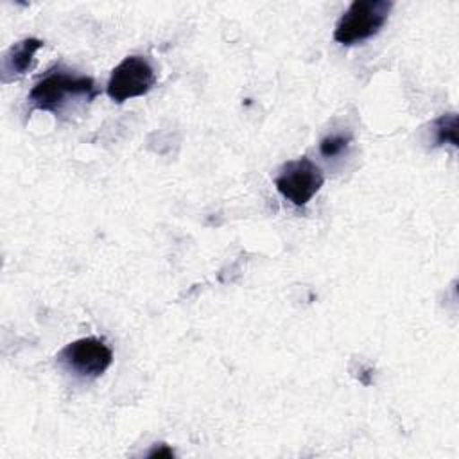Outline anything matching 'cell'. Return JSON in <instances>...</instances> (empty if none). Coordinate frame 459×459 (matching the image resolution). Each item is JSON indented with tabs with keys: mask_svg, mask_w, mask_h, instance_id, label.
<instances>
[{
	"mask_svg": "<svg viewBox=\"0 0 459 459\" xmlns=\"http://www.w3.org/2000/svg\"><path fill=\"white\" fill-rule=\"evenodd\" d=\"M323 183V170L307 156L283 163L274 179L276 190L294 206H305L321 190Z\"/></svg>",
	"mask_w": 459,
	"mask_h": 459,
	"instance_id": "cell-5",
	"label": "cell"
},
{
	"mask_svg": "<svg viewBox=\"0 0 459 459\" xmlns=\"http://www.w3.org/2000/svg\"><path fill=\"white\" fill-rule=\"evenodd\" d=\"M172 455H174V452L167 445H163V443L149 452V457H172Z\"/></svg>",
	"mask_w": 459,
	"mask_h": 459,
	"instance_id": "cell-9",
	"label": "cell"
},
{
	"mask_svg": "<svg viewBox=\"0 0 459 459\" xmlns=\"http://www.w3.org/2000/svg\"><path fill=\"white\" fill-rule=\"evenodd\" d=\"M452 143L454 147L459 145L457 142V115L446 113L434 120V145H445Z\"/></svg>",
	"mask_w": 459,
	"mask_h": 459,
	"instance_id": "cell-7",
	"label": "cell"
},
{
	"mask_svg": "<svg viewBox=\"0 0 459 459\" xmlns=\"http://www.w3.org/2000/svg\"><path fill=\"white\" fill-rule=\"evenodd\" d=\"M56 359L79 378H97L111 366L113 351L102 339L82 337L68 342Z\"/></svg>",
	"mask_w": 459,
	"mask_h": 459,
	"instance_id": "cell-3",
	"label": "cell"
},
{
	"mask_svg": "<svg viewBox=\"0 0 459 459\" xmlns=\"http://www.w3.org/2000/svg\"><path fill=\"white\" fill-rule=\"evenodd\" d=\"M393 2L389 0H355L339 18L333 39L341 45L362 43L382 30Z\"/></svg>",
	"mask_w": 459,
	"mask_h": 459,
	"instance_id": "cell-2",
	"label": "cell"
},
{
	"mask_svg": "<svg viewBox=\"0 0 459 459\" xmlns=\"http://www.w3.org/2000/svg\"><path fill=\"white\" fill-rule=\"evenodd\" d=\"M156 84V72L143 56H127L111 72L106 91L108 97L122 104L129 99L142 97Z\"/></svg>",
	"mask_w": 459,
	"mask_h": 459,
	"instance_id": "cell-4",
	"label": "cell"
},
{
	"mask_svg": "<svg viewBox=\"0 0 459 459\" xmlns=\"http://www.w3.org/2000/svg\"><path fill=\"white\" fill-rule=\"evenodd\" d=\"M351 142V134H328L319 142V152L325 158H333L342 154Z\"/></svg>",
	"mask_w": 459,
	"mask_h": 459,
	"instance_id": "cell-8",
	"label": "cell"
},
{
	"mask_svg": "<svg viewBox=\"0 0 459 459\" xmlns=\"http://www.w3.org/2000/svg\"><path fill=\"white\" fill-rule=\"evenodd\" d=\"M43 47V41L38 38H25L18 43H14L2 59V75L4 82H9L13 79L22 77L27 74L32 66L34 54Z\"/></svg>",
	"mask_w": 459,
	"mask_h": 459,
	"instance_id": "cell-6",
	"label": "cell"
},
{
	"mask_svg": "<svg viewBox=\"0 0 459 459\" xmlns=\"http://www.w3.org/2000/svg\"><path fill=\"white\" fill-rule=\"evenodd\" d=\"M97 95L99 90L91 77L56 68L48 70V74L32 86L29 93V102L32 104V109L61 115L72 99H84L86 102H90Z\"/></svg>",
	"mask_w": 459,
	"mask_h": 459,
	"instance_id": "cell-1",
	"label": "cell"
}]
</instances>
